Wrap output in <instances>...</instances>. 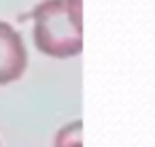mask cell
<instances>
[{"mask_svg":"<svg viewBox=\"0 0 155 147\" xmlns=\"http://www.w3.org/2000/svg\"><path fill=\"white\" fill-rule=\"evenodd\" d=\"M81 128H83L81 121L62 128L55 138V147H81Z\"/></svg>","mask_w":155,"mask_h":147,"instance_id":"3","label":"cell"},{"mask_svg":"<svg viewBox=\"0 0 155 147\" xmlns=\"http://www.w3.org/2000/svg\"><path fill=\"white\" fill-rule=\"evenodd\" d=\"M34 45L51 58H72L83 49L81 0H43L32 11Z\"/></svg>","mask_w":155,"mask_h":147,"instance_id":"1","label":"cell"},{"mask_svg":"<svg viewBox=\"0 0 155 147\" xmlns=\"http://www.w3.org/2000/svg\"><path fill=\"white\" fill-rule=\"evenodd\" d=\"M28 64V53L21 36L7 24L0 22V85L17 81Z\"/></svg>","mask_w":155,"mask_h":147,"instance_id":"2","label":"cell"}]
</instances>
